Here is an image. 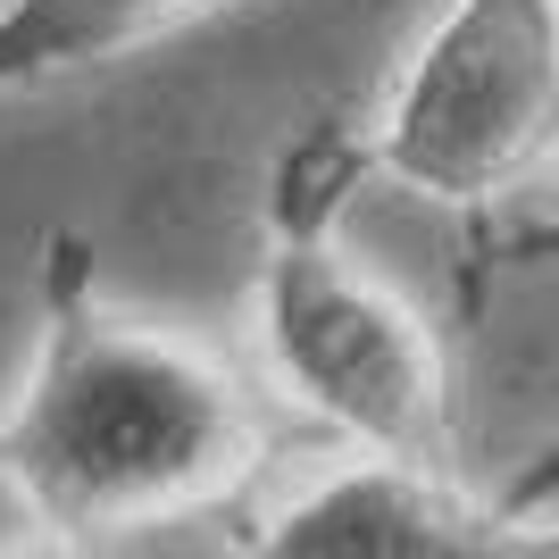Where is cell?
<instances>
[{"instance_id":"1","label":"cell","mask_w":559,"mask_h":559,"mask_svg":"<svg viewBox=\"0 0 559 559\" xmlns=\"http://www.w3.org/2000/svg\"><path fill=\"white\" fill-rule=\"evenodd\" d=\"M267 418L251 384L93 293V259L50 242L43 343L0 409V476L59 543H134L217 510L259 476Z\"/></svg>"},{"instance_id":"2","label":"cell","mask_w":559,"mask_h":559,"mask_svg":"<svg viewBox=\"0 0 559 559\" xmlns=\"http://www.w3.org/2000/svg\"><path fill=\"white\" fill-rule=\"evenodd\" d=\"M343 151L359 176L501 217V234L543 217L559 201V0H443Z\"/></svg>"},{"instance_id":"3","label":"cell","mask_w":559,"mask_h":559,"mask_svg":"<svg viewBox=\"0 0 559 559\" xmlns=\"http://www.w3.org/2000/svg\"><path fill=\"white\" fill-rule=\"evenodd\" d=\"M259 359L293 409L326 426L343 451L451 460V359L426 309L343 251L334 217L276 226L259 259Z\"/></svg>"},{"instance_id":"4","label":"cell","mask_w":559,"mask_h":559,"mask_svg":"<svg viewBox=\"0 0 559 559\" xmlns=\"http://www.w3.org/2000/svg\"><path fill=\"white\" fill-rule=\"evenodd\" d=\"M267 559H501V551H559L551 526H518L492 492H467L451 460H393L343 451L293 501L251 526Z\"/></svg>"},{"instance_id":"5","label":"cell","mask_w":559,"mask_h":559,"mask_svg":"<svg viewBox=\"0 0 559 559\" xmlns=\"http://www.w3.org/2000/svg\"><path fill=\"white\" fill-rule=\"evenodd\" d=\"M492 501H501L518 526H551V518H559V435L535 451V460H518V476L492 492Z\"/></svg>"},{"instance_id":"6","label":"cell","mask_w":559,"mask_h":559,"mask_svg":"<svg viewBox=\"0 0 559 559\" xmlns=\"http://www.w3.org/2000/svg\"><path fill=\"white\" fill-rule=\"evenodd\" d=\"M551 259H559V201L543 217H526V226L485 242V267H551Z\"/></svg>"}]
</instances>
